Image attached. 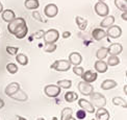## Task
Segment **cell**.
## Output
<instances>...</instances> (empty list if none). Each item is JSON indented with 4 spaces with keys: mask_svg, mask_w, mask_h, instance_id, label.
<instances>
[{
    "mask_svg": "<svg viewBox=\"0 0 127 120\" xmlns=\"http://www.w3.org/2000/svg\"><path fill=\"white\" fill-rule=\"evenodd\" d=\"M90 102L93 104L94 108H104L106 106V98L103 94L99 93V92H93L90 94Z\"/></svg>",
    "mask_w": 127,
    "mask_h": 120,
    "instance_id": "1",
    "label": "cell"
},
{
    "mask_svg": "<svg viewBox=\"0 0 127 120\" xmlns=\"http://www.w3.org/2000/svg\"><path fill=\"white\" fill-rule=\"evenodd\" d=\"M43 38H44V41H45L46 45H48V44H55V42L59 40V38H60V33H59V30L52 28V29H49V30L45 31Z\"/></svg>",
    "mask_w": 127,
    "mask_h": 120,
    "instance_id": "2",
    "label": "cell"
},
{
    "mask_svg": "<svg viewBox=\"0 0 127 120\" xmlns=\"http://www.w3.org/2000/svg\"><path fill=\"white\" fill-rule=\"evenodd\" d=\"M50 68L53 70H56V71L66 72L71 68V64H70V62L67 60H57L50 66Z\"/></svg>",
    "mask_w": 127,
    "mask_h": 120,
    "instance_id": "3",
    "label": "cell"
},
{
    "mask_svg": "<svg viewBox=\"0 0 127 120\" xmlns=\"http://www.w3.org/2000/svg\"><path fill=\"white\" fill-rule=\"evenodd\" d=\"M25 20L23 18H15L13 21H10V22L8 23V26H7V29L8 31L12 35H15V33L17 31L21 26H22L23 24H25Z\"/></svg>",
    "mask_w": 127,
    "mask_h": 120,
    "instance_id": "4",
    "label": "cell"
},
{
    "mask_svg": "<svg viewBox=\"0 0 127 120\" xmlns=\"http://www.w3.org/2000/svg\"><path fill=\"white\" fill-rule=\"evenodd\" d=\"M95 12L99 16V17H106L108 16L109 7L105 2H97L95 4Z\"/></svg>",
    "mask_w": 127,
    "mask_h": 120,
    "instance_id": "5",
    "label": "cell"
},
{
    "mask_svg": "<svg viewBox=\"0 0 127 120\" xmlns=\"http://www.w3.org/2000/svg\"><path fill=\"white\" fill-rule=\"evenodd\" d=\"M45 94L48 97H57L61 94V88L57 85H47L44 89Z\"/></svg>",
    "mask_w": 127,
    "mask_h": 120,
    "instance_id": "6",
    "label": "cell"
},
{
    "mask_svg": "<svg viewBox=\"0 0 127 120\" xmlns=\"http://www.w3.org/2000/svg\"><path fill=\"white\" fill-rule=\"evenodd\" d=\"M78 90L82 95L90 96V94L94 92V87L92 86V83H88L82 80L78 83Z\"/></svg>",
    "mask_w": 127,
    "mask_h": 120,
    "instance_id": "7",
    "label": "cell"
},
{
    "mask_svg": "<svg viewBox=\"0 0 127 120\" xmlns=\"http://www.w3.org/2000/svg\"><path fill=\"white\" fill-rule=\"evenodd\" d=\"M105 33H106V36H108L109 38L118 39L121 37V35H122V29H121V27L118 25H112L107 28V30L105 31Z\"/></svg>",
    "mask_w": 127,
    "mask_h": 120,
    "instance_id": "8",
    "label": "cell"
},
{
    "mask_svg": "<svg viewBox=\"0 0 127 120\" xmlns=\"http://www.w3.org/2000/svg\"><path fill=\"white\" fill-rule=\"evenodd\" d=\"M78 106L80 107L81 110L86 111L87 113H91V114L95 113V108L93 107V104L89 100H87V99H83V98L78 99Z\"/></svg>",
    "mask_w": 127,
    "mask_h": 120,
    "instance_id": "9",
    "label": "cell"
},
{
    "mask_svg": "<svg viewBox=\"0 0 127 120\" xmlns=\"http://www.w3.org/2000/svg\"><path fill=\"white\" fill-rule=\"evenodd\" d=\"M44 13L48 18H54L55 16L59 14V7H57L56 4H54V3L47 4L44 8Z\"/></svg>",
    "mask_w": 127,
    "mask_h": 120,
    "instance_id": "10",
    "label": "cell"
},
{
    "mask_svg": "<svg viewBox=\"0 0 127 120\" xmlns=\"http://www.w3.org/2000/svg\"><path fill=\"white\" fill-rule=\"evenodd\" d=\"M123 51V46L120 43H113L107 48V53L112 56H118Z\"/></svg>",
    "mask_w": 127,
    "mask_h": 120,
    "instance_id": "11",
    "label": "cell"
},
{
    "mask_svg": "<svg viewBox=\"0 0 127 120\" xmlns=\"http://www.w3.org/2000/svg\"><path fill=\"white\" fill-rule=\"evenodd\" d=\"M81 77L83 78V81H86L88 83H92L97 80L98 74H97V72H93L92 70H88V71H84Z\"/></svg>",
    "mask_w": 127,
    "mask_h": 120,
    "instance_id": "12",
    "label": "cell"
},
{
    "mask_svg": "<svg viewBox=\"0 0 127 120\" xmlns=\"http://www.w3.org/2000/svg\"><path fill=\"white\" fill-rule=\"evenodd\" d=\"M69 62H70V64L73 65L74 67L75 66H79L81 64L82 62V56L81 54L79 53V52H72V53H70V55H69Z\"/></svg>",
    "mask_w": 127,
    "mask_h": 120,
    "instance_id": "13",
    "label": "cell"
},
{
    "mask_svg": "<svg viewBox=\"0 0 127 120\" xmlns=\"http://www.w3.org/2000/svg\"><path fill=\"white\" fill-rule=\"evenodd\" d=\"M19 89H20V85L18 82H10L6 86V88H5L4 93H5V95L6 96L12 97L14 94L19 90Z\"/></svg>",
    "mask_w": 127,
    "mask_h": 120,
    "instance_id": "14",
    "label": "cell"
},
{
    "mask_svg": "<svg viewBox=\"0 0 127 120\" xmlns=\"http://www.w3.org/2000/svg\"><path fill=\"white\" fill-rule=\"evenodd\" d=\"M96 120H109V113L106 109L99 108L97 111H95Z\"/></svg>",
    "mask_w": 127,
    "mask_h": 120,
    "instance_id": "15",
    "label": "cell"
},
{
    "mask_svg": "<svg viewBox=\"0 0 127 120\" xmlns=\"http://www.w3.org/2000/svg\"><path fill=\"white\" fill-rule=\"evenodd\" d=\"M1 14H2V15H1L2 20L5 21V22H7V23H9L10 21H13V20L16 18V15H15V13H14V10L8 9V8L5 9V10H3Z\"/></svg>",
    "mask_w": 127,
    "mask_h": 120,
    "instance_id": "16",
    "label": "cell"
},
{
    "mask_svg": "<svg viewBox=\"0 0 127 120\" xmlns=\"http://www.w3.org/2000/svg\"><path fill=\"white\" fill-rule=\"evenodd\" d=\"M92 37L94 40L96 41H101L106 37V33L102 29V28H95L92 31Z\"/></svg>",
    "mask_w": 127,
    "mask_h": 120,
    "instance_id": "17",
    "label": "cell"
},
{
    "mask_svg": "<svg viewBox=\"0 0 127 120\" xmlns=\"http://www.w3.org/2000/svg\"><path fill=\"white\" fill-rule=\"evenodd\" d=\"M107 64L106 62H103V61H97L95 63V70H96L98 73H105L107 71Z\"/></svg>",
    "mask_w": 127,
    "mask_h": 120,
    "instance_id": "18",
    "label": "cell"
},
{
    "mask_svg": "<svg viewBox=\"0 0 127 120\" xmlns=\"http://www.w3.org/2000/svg\"><path fill=\"white\" fill-rule=\"evenodd\" d=\"M115 23V17L114 16H106V17H104V19L101 21V23H100V26L103 28H108L109 26L114 25Z\"/></svg>",
    "mask_w": 127,
    "mask_h": 120,
    "instance_id": "19",
    "label": "cell"
},
{
    "mask_svg": "<svg viewBox=\"0 0 127 120\" xmlns=\"http://www.w3.org/2000/svg\"><path fill=\"white\" fill-rule=\"evenodd\" d=\"M27 33H28V28H27V25H26V23H25V24H23L22 26H21L17 31H16L15 36H16L17 39H23L26 37Z\"/></svg>",
    "mask_w": 127,
    "mask_h": 120,
    "instance_id": "20",
    "label": "cell"
},
{
    "mask_svg": "<svg viewBox=\"0 0 127 120\" xmlns=\"http://www.w3.org/2000/svg\"><path fill=\"white\" fill-rule=\"evenodd\" d=\"M117 87V81L114 80H105L101 83V89L102 90H110Z\"/></svg>",
    "mask_w": 127,
    "mask_h": 120,
    "instance_id": "21",
    "label": "cell"
},
{
    "mask_svg": "<svg viewBox=\"0 0 127 120\" xmlns=\"http://www.w3.org/2000/svg\"><path fill=\"white\" fill-rule=\"evenodd\" d=\"M12 98L15 99V100H18V101H25V100H27V95H26V93L24 91L19 89V90L12 96Z\"/></svg>",
    "mask_w": 127,
    "mask_h": 120,
    "instance_id": "22",
    "label": "cell"
},
{
    "mask_svg": "<svg viewBox=\"0 0 127 120\" xmlns=\"http://www.w3.org/2000/svg\"><path fill=\"white\" fill-rule=\"evenodd\" d=\"M75 22H76L78 28L80 30H84L87 28V26H88V20H86L84 18L79 17V16H76L75 17Z\"/></svg>",
    "mask_w": 127,
    "mask_h": 120,
    "instance_id": "23",
    "label": "cell"
},
{
    "mask_svg": "<svg viewBox=\"0 0 127 120\" xmlns=\"http://www.w3.org/2000/svg\"><path fill=\"white\" fill-rule=\"evenodd\" d=\"M73 115V110L71 108H65L63 109L62 115H61V120H69Z\"/></svg>",
    "mask_w": 127,
    "mask_h": 120,
    "instance_id": "24",
    "label": "cell"
},
{
    "mask_svg": "<svg viewBox=\"0 0 127 120\" xmlns=\"http://www.w3.org/2000/svg\"><path fill=\"white\" fill-rule=\"evenodd\" d=\"M25 7L28 9H36L40 6L39 0H25Z\"/></svg>",
    "mask_w": 127,
    "mask_h": 120,
    "instance_id": "25",
    "label": "cell"
},
{
    "mask_svg": "<svg viewBox=\"0 0 127 120\" xmlns=\"http://www.w3.org/2000/svg\"><path fill=\"white\" fill-rule=\"evenodd\" d=\"M115 5L119 8L121 12H127V0H115Z\"/></svg>",
    "mask_w": 127,
    "mask_h": 120,
    "instance_id": "26",
    "label": "cell"
},
{
    "mask_svg": "<svg viewBox=\"0 0 127 120\" xmlns=\"http://www.w3.org/2000/svg\"><path fill=\"white\" fill-rule=\"evenodd\" d=\"M78 99V95H77V93L75 92H73V91H69L65 94V100L67 102H73V101H75Z\"/></svg>",
    "mask_w": 127,
    "mask_h": 120,
    "instance_id": "27",
    "label": "cell"
},
{
    "mask_svg": "<svg viewBox=\"0 0 127 120\" xmlns=\"http://www.w3.org/2000/svg\"><path fill=\"white\" fill-rule=\"evenodd\" d=\"M96 56L99 61H103L105 57L107 56V48L106 47H101L100 49H98L96 52Z\"/></svg>",
    "mask_w": 127,
    "mask_h": 120,
    "instance_id": "28",
    "label": "cell"
},
{
    "mask_svg": "<svg viewBox=\"0 0 127 120\" xmlns=\"http://www.w3.org/2000/svg\"><path fill=\"white\" fill-rule=\"evenodd\" d=\"M113 103L115 104V106H120V107H122L124 109L127 108V102L122 97H114L113 98Z\"/></svg>",
    "mask_w": 127,
    "mask_h": 120,
    "instance_id": "29",
    "label": "cell"
},
{
    "mask_svg": "<svg viewBox=\"0 0 127 120\" xmlns=\"http://www.w3.org/2000/svg\"><path fill=\"white\" fill-rule=\"evenodd\" d=\"M16 61H17L19 64L22 65V66H25V65L28 64V57L26 56L25 54H23V53L17 54V56H16Z\"/></svg>",
    "mask_w": 127,
    "mask_h": 120,
    "instance_id": "30",
    "label": "cell"
},
{
    "mask_svg": "<svg viewBox=\"0 0 127 120\" xmlns=\"http://www.w3.org/2000/svg\"><path fill=\"white\" fill-rule=\"evenodd\" d=\"M57 86L61 89H70L72 86V81L69 80H59L57 81Z\"/></svg>",
    "mask_w": 127,
    "mask_h": 120,
    "instance_id": "31",
    "label": "cell"
},
{
    "mask_svg": "<svg viewBox=\"0 0 127 120\" xmlns=\"http://www.w3.org/2000/svg\"><path fill=\"white\" fill-rule=\"evenodd\" d=\"M107 66H117L120 64V59L118 56H112L110 55L108 57V61L106 62Z\"/></svg>",
    "mask_w": 127,
    "mask_h": 120,
    "instance_id": "32",
    "label": "cell"
},
{
    "mask_svg": "<svg viewBox=\"0 0 127 120\" xmlns=\"http://www.w3.org/2000/svg\"><path fill=\"white\" fill-rule=\"evenodd\" d=\"M6 70L8 71V73H10V74H15V73L18 72V67L16 64H14V63H9V64L6 65Z\"/></svg>",
    "mask_w": 127,
    "mask_h": 120,
    "instance_id": "33",
    "label": "cell"
},
{
    "mask_svg": "<svg viewBox=\"0 0 127 120\" xmlns=\"http://www.w3.org/2000/svg\"><path fill=\"white\" fill-rule=\"evenodd\" d=\"M45 52H47V53H52V52H54L56 50V45L55 44H48L45 46L44 48Z\"/></svg>",
    "mask_w": 127,
    "mask_h": 120,
    "instance_id": "34",
    "label": "cell"
},
{
    "mask_svg": "<svg viewBox=\"0 0 127 120\" xmlns=\"http://www.w3.org/2000/svg\"><path fill=\"white\" fill-rule=\"evenodd\" d=\"M73 72L75 75H78V76H81L83 73H84V69L82 67H79V66H75L73 68Z\"/></svg>",
    "mask_w": 127,
    "mask_h": 120,
    "instance_id": "35",
    "label": "cell"
},
{
    "mask_svg": "<svg viewBox=\"0 0 127 120\" xmlns=\"http://www.w3.org/2000/svg\"><path fill=\"white\" fill-rule=\"evenodd\" d=\"M6 51H7V53L12 54V55H15V54H17V53H18V51H19V48H18V47L7 46V47H6Z\"/></svg>",
    "mask_w": 127,
    "mask_h": 120,
    "instance_id": "36",
    "label": "cell"
},
{
    "mask_svg": "<svg viewBox=\"0 0 127 120\" xmlns=\"http://www.w3.org/2000/svg\"><path fill=\"white\" fill-rule=\"evenodd\" d=\"M87 117V112L83 111V110H79L76 112V119H84Z\"/></svg>",
    "mask_w": 127,
    "mask_h": 120,
    "instance_id": "37",
    "label": "cell"
},
{
    "mask_svg": "<svg viewBox=\"0 0 127 120\" xmlns=\"http://www.w3.org/2000/svg\"><path fill=\"white\" fill-rule=\"evenodd\" d=\"M32 17L36 21H39V22H44V20H43V18H42L41 14L38 12V10H34V12H32Z\"/></svg>",
    "mask_w": 127,
    "mask_h": 120,
    "instance_id": "38",
    "label": "cell"
},
{
    "mask_svg": "<svg viewBox=\"0 0 127 120\" xmlns=\"http://www.w3.org/2000/svg\"><path fill=\"white\" fill-rule=\"evenodd\" d=\"M44 34H45L44 30H39V31H36V33L32 34L31 37H33L34 39H41V38H43L44 37Z\"/></svg>",
    "mask_w": 127,
    "mask_h": 120,
    "instance_id": "39",
    "label": "cell"
},
{
    "mask_svg": "<svg viewBox=\"0 0 127 120\" xmlns=\"http://www.w3.org/2000/svg\"><path fill=\"white\" fill-rule=\"evenodd\" d=\"M70 36H71L70 31H65V33L63 34V38L64 39H68V38H70Z\"/></svg>",
    "mask_w": 127,
    "mask_h": 120,
    "instance_id": "40",
    "label": "cell"
},
{
    "mask_svg": "<svg viewBox=\"0 0 127 120\" xmlns=\"http://www.w3.org/2000/svg\"><path fill=\"white\" fill-rule=\"evenodd\" d=\"M122 19L124 21H127V12L126 13H122Z\"/></svg>",
    "mask_w": 127,
    "mask_h": 120,
    "instance_id": "41",
    "label": "cell"
},
{
    "mask_svg": "<svg viewBox=\"0 0 127 120\" xmlns=\"http://www.w3.org/2000/svg\"><path fill=\"white\" fill-rule=\"evenodd\" d=\"M4 100H3V99H1V98H0V109H2L3 107H4Z\"/></svg>",
    "mask_w": 127,
    "mask_h": 120,
    "instance_id": "42",
    "label": "cell"
},
{
    "mask_svg": "<svg viewBox=\"0 0 127 120\" xmlns=\"http://www.w3.org/2000/svg\"><path fill=\"white\" fill-rule=\"evenodd\" d=\"M16 119H17V120H27V119L24 118V117H21V116H19V115H18L17 117H16Z\"/></svg>",
    "mask_w": 127,
    "mask_h": 120,
    "instance_id": "43",
    "label": "cell"
},
{
    "mask_svg": "<svg viewBox=\"0 0 127 120\" xmlns=\"http://www.w3.org/2000/svg\"><path fill=\"white\" fill-rule=\"evenodd\" d=\"M2 12H3V5L1 2H0V13H2Z\"/></svg>",
    "mask_w": 127,
    "mask_h": 120,
    "instance_id": "44",
    "label": "cell"
},
{
    "mask_svg": "<svg viewBox=\"0 0 127 120\" xmlns=\"http://www.w3.org/2000/svg\"><path fill=\"white\" fill-rule=\"evenodd\" d=\"M124 92H125V95H126V93H127V86L126 85L124 86Z\"/></svg>",
    "mask_w": 127,
    "mask_h": 120,
    "instance_id": "45",
    "label": "cell"
},
{
    "mask_svg": "<svg viewBox=\"0 0 127 120\" xmlns=\"http://www.w3.org/2000/svg\"><path fill=\"white\" fill-rule=\"evenodd\" d=\"M69 120H77V119H76V118H74V117H71V118L69 119Z\"/></svg>",
    "mask_w": 127,
    "mask_h": 120,
    "instance_id": "46",
    "label": "cell"
},
{
    "mask_svg": "<svg viewBox=\"0 0 127 120\" xmlns=\"http://www.w3.org/2000/svg\"><path fill=\"white\" fill-rule=\"evenodd\" d=\"M36 120H45V119H44V118H42V117H40V118H38Z\"/></svg>",
    "mask_w": 127,
    "mask_h": 120,
    "instance_id": "47",
    "label": "cell"
},
{
    "mask_svg": "<svg viewBox=\"0 0 127 120\" xmlns=\"http://www.w3.org/2000/svg\"><path fill=\"white\" fill-rule=\"evenodd\" d=\"M52 120H59V119H57V117H53V118H52Z\"/></svg>",
    "mask_w": 127,
    "mask_h": 120,
    "instance_id": "48",
    "label": "cell"
},
{
    "mask_svg": "<svg viewBox=\"0 0 127 120\" xmlns=\"http://www.w3.org/2000/svg\"><path fill=\"white\" fill-rule=\"evenodd\" d=\"M105 0H98V2H104Z\"/></svg>",
    "mask_w": 127,
    "mask_h": 120,
    "instance_id": "49",
    "label": "cell"
},
{
    "mask_svg": "<svg viewBox=\"0 0 127 120\" xmlns=\"http://www.w3.org/2000/svg\"><path fill=\"white\" fill-rule=\"evenodd\" d=\"M91 120H96V119H91Z\"/></svg>",
    "mask_w": 127,
    "mask_h": 120,
    "instance_id": "50",
    "label": "cell"
}]
</instances>
